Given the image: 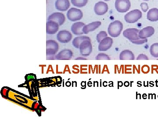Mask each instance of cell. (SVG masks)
I'll return each mask as SVG.
<instances>
[{"mask_svg": "<svg viewBox=\"0 0 158 119\" xmlns=\"http://www.w3.org/2000/svg\"><path fill=\"white\" fill-rule=\"evenodd\" d=\"M151 55L155 58L158 57V43L153 44L150 48Z\"/></svg>", "mask_w": 158, "mask_h": 119, "instance_id": "44dd1931", "label": "cell"}, {"mask_svg": "<svg viewBox=\"0 0 158 119\" xmlns=\"http://www.w3.org/2000/svg\"><path fill=\"white\" fill-rule=\"evenodd\" d=\"M123 29V24L119 20L110 23L108 27V32L111 37H116L119 36Z\"/></svg>", "mask_w": 158, "mask_h": 119, "instance_id": "7a4b0ae2", "label": "cell"}, {"mask_svg": "<svg viewBox=\"0 0 158 119\" xmlns=\"http://www.w3.org/2000/svg\"><path fill=\"white\" fill-rule=\"evenodd\" d=\"M80 53L83 57H88L92 51L91 40H85L81 43L80 46Z\"/></svg>", "mask_w": 158, "mask_h": 119, "instance_id": "8992f818", "label": "cell"}, {"mask_svg": "<svg viewBox=\"0 0 158 119\" xmlns=\"http://www.w3.org/2000/svg\"><path fill=\"white\" fill-rule=\"evenodd\" d=\"M85 25L84 23L77 22L74 23L71 26V31L75 35H81L84 34L83 29Z\"/></svg>", "mask_w": 158, "mask_h": 119, "instance_id": "2e32d148", "label": "cell"}, {"mask_svg": "<svg viewBox=\"0 0 158 119\" xmlns=\"http://www.w3.org/2000/svg\"><path fill=\"white\" fill-rule=\"evenodd\" d=\"M131 6L130 0H116L115 2V8L116 10L121 13H124L128 11Z\"/></svg>", "mask_w": 158, "mask_h": 119, "instance_id": "52a82bcc", "label": "cell"}, {"mask_svg": "<svg viewBox=\"0 0 158 119\" xmlns=\"http://www.w3.org/2000/svg\"><path fill=\"white\" fill-rule=\"evenodd\" d=\"M102 23L100 21L93 22L86 25L83 28V31L85 34H88L89 32H92L96 30L101 25Z\"/></svg>", "mask_w": 158, "mask_h": 119, "instance_id": "e0dca14e", "label": "cell"}, {"mask_svg": "<svg viewBox=\"0 0 158 119\" xmlns=\"http://www.w3.org/2000/svg\"><path fill=\"white\" fill-rule=\"evenodd\" d=\"M83 14L80 9L75 8H72L68 11L67 17L71 21L74 22L80 20L82 18Z\"/></svg>", "mask_w": 158, "mask_h": 119, "instance_id": "5b68a950", "label": "cell"}, {"mask_svg": "<svg viewBox=\"0 0 158 119\" xmlns=\"http://www.w3.org/2000/svg\"><path fill=\"white\" fill-rule=\"evenodd\" d=\"M59 46L58 43L52 40L46 42V55L47 56H54L59 51Z\"/></svg>", "mask_w": 158, "mask_h": 119, "instance_id": "277c9868", "label": "cell"}, {"mask_svg": "<svg viewBox=\"0 0 158 119\" xmlns=\"http://www.w3.org/2000/svg\"><path fill=\"white\" fill-rule=\"evenodd\" d=\"M143 1H149V0H143Z\"/></svg>", "mask_w": 158, "mask_h": 119, "instance_id": "1f68e13d", "label": "cell"}, {"mask_svg": "<svg viewBox=\"0 0 158 119\" xmlns=\"http://www.w3.org/2000/svg\"><path fill=\"white\" fill-rule=\"evenodd\" d=\"M137 60H148V58L145 54H140L137 57Z\"/></svg>", "mask_w": 158, "mask_h": 119, "instance_id": "d4e9b609", "label": "cell"}, {"mask_svg": "<svg viewBox=\"0 0 158 119\" xmlns=\"http://www.w3.org/2000/svg\"><path fill=\"white\" fill-rule=\"evenodd\" d=\"M39 105V103H37V102H34V104H33V107L34 110H35V109H37V108H38Z\"/></svg>", "mask_w": 158, "mask_h": 119, "instance_id": "f1b7e54d", "label": "cell"}, {"mask_svg": "<svg viewBox=\"0 0 158 119\" xmlns=\"http://www.w3.org/2000/svg\"><path fill=\"white\" fill-rule=\"evenodd\" d=\"M142 71L144 73H148L149 72V68L148 66L144 65L142 67Z\"/></svg>", "mask_w": 158, "mask_h": 119, "instance_id": "4316f807", "label": "cell"}, {"mask_svg": "<svg viewBox=\"0 0 158 119\" xmlns=\"http://www.w3.org/2000/svg\"></svg>", "mask_w": 158, "mask_h": 119, "instance_id": "836d02e7", "label": "cell"}, {"mask_svg": "<svg viewBox=\"0 0 158 119\" xmlns=\"http://www.w3.org/2000/svg\"><path fill=\"white\" fill-rule=\"evenodd\" d=\"M2 93L3 96H6L8 95V90L6 89H3L2 90Z\"/></svg>", "mask_w": 158, "mask_h": 119, "instance_id": "83f0119b", "label": "cell"}, {"mask_svg": "<svg viewBox=\"0 0 158 119\" xmlns=\"http://www.w3.org/2000/svg\"><path fill=\"white\" fill-rule=\"evenodd\" d=\"M147 19L151 22H156L158 20V9L153 8L150 9L147 13Z\"/></svg>", "mask_w": 158, "mask_h": 119, "instance_id": "d6986e66", "label": "cell"}, {"mask_svg": "<svg viewBox=\"0 0 158 119\" xmlns=\"http://www.w3.org/2000/svg\"></svg>", "mask_w": 158, "mask_h": 119, "instance_id": "d6a6232c", "label": "cell"}, {"mask_svg": "<svg viewBox=\"0 0 158 119\" xmlns=\"http://www.w3.org/2000/svg\"><path fill=\"white\" fill-rule=\"evenodd\" d=\"M142 12L139 9H135L130 11L124 16L126 21L130 24L137 22L142 17Z\"/></svg>", "mask_w": 158, "mask_h": 119, "instance_id": "3957f363", "label": "cell"}, {"mask_svg": "<svg viewBox=\"0 0 158 119\" xmlns=\"http://www.w3.org/2000/svg\"><path fill=\"white\" fill-rule=\"evenodd\" d=\"M65 16L64 15L60 12H55L49 15L48 21H53L59 24V26H61L65 21Z\"/></svg>", "mask_w": 158, "mask_h": 119, "instance_id": "8fae6325", "label": "cell"}, {"mask_svg": "<svg viewBox=\"0 0 158 119\" xmlns=\"http://www.w3.org/2000/svg\"><path fill=\"white\" fill-rule=\"evenodd\" d=\"M108 10V5L104 2H99L94 6V11L97 15H104L107 12Z\"/></svg>", "mask_w": 158, "mask_h": 119, "instance_id": "30bf717a", "label": "cell"}, {"mask_svg": "<svg viewBox=\"0 0 158 119\" xmlns=\"http://www.w3.org/2000/svg\"><path fill=\"white\" fill-rule=\"evenodd\" d=\"M104 1H110V0H104Z\"/></svg>", "mask_w": 158, "mask_h": 119, "instance_id": "4dcf8cb0", "label": "cell"}, {"mask_svg": "<svg viewBox=\"0 0 158 119\" xmlns=\"http://www.w3.org/2000/svg\"><path fill=\"white\" fill-rule=\"evenodd\" d=\"M91 40L90 37H87V36H78V37H76L75 38H74L73 41V45L76 48L79 49L80 48V45L81 43L83 42L84 41L87 40Z\"/></svg>", "mask_w": 158, "mask_h": 119, "instance_id": "ffe728a7", "label": "cell"}, {"mask_svg": "<svg viewBox=\"0 0 158 119\" xmlns=\"http://www.w3.org/2000/svg\"><path fill=\"white\" fill-rule=\"evenodd\" d=\"M141 7L142 11L144 12H146L148 9V5L147 3H142L141 4Z\"/></svg>", "mask_w": 158, "mask_h": 119, "instance_id": "484cf974", "label": "cell"}, {"mask_svg": "<svg viewBox=\"0 0 158 119\" xmlns=\"http://www.w3.org/2000/svg\"><path fill=\"white\" fill-rule=\"evenodd\" d=\"M70 5L69 0H57L55 4L56 9L61 11H67Z\"/></svg>", "mask_w": 158, "mask_h": 119, "instance_id": "9a60e30c", "label": "cell"}, {"mask_svg": "<svg viewBox=\"0 0 158 119\" xmlns=\"http://www.w3.org/2000/svg\"><path fill=\"white\" fill-rule=\"evenodd\" d=\"M140 30L136 29H126L123 32V35L124 37L130 40L132 43L137 45H141L147 42L148 39H141L139 37Z\"/></svg>", "mask_w": 158, "mask_h": 119, "instance_id": "6da1fadb", "label": "cell"}, {"mask_svg": "<svg viewBox=\"0 0 158 119\" xmlns=\"http://www.w3.org/2000/svg\"><path fill=\"white\" fill-rule=\"evenodd\" d=\"M96 60H110V57L107 54L100 53L98 54L96 57Z\"/></svg>", "mask_w": 158, "mask_h": 119, "instance_id": "cb8c5ba5", "label": "cell"}, {"mask_svg": "<svg viewBox=\"0 0 158 119\" xmlns=\"http://www.w3.org/2000/svg\"><path fill=\"white\" fill-rule=\"evenodd\" d=\"M71 2L74 6L81 8L87 5L88 0H71Z\"/></svg>", "mask_w": 158, "mask_h": 119, "instance_id": "7402d4cb", "label": "cell"}, {"mask_svg": "<svg viewBox=\"0 0 158 119\" xmlns=\"http://www.w3.org/2000/svg\"><path fill=\"white\" fill-rule=\"evenodd\" d=\"M154 33L155 29L152 26H148L140 31L138 35L141 39H145L152 36Z\"/></svg>", "mask_w": 158, "mask_h": 119, "instance_id": "4fadbf2b", "label": "cell"}, {"mask_svg": "<svg viewBox=\"0 0 158 119\" xmlns=\"http://www.w3.org/2000/svg\"><path fill=\"white\" fill-rule=\"evenodd\" d=\"M57 40L61 43H65L69 42L72 38V34L69 31L62 30L59 31L57 35Z\"/></svg>", "mask_w": 158, "mask_h": 119, "instance_id": "ba28073f", "label": "cell"}, {"mask_svg": "<svg viewBox=\"0 0 158 119\" xmlns=\"http://www.w3.org/2000/svg\"><path fill=\"white\" fill-rule=\"evenodd\" d=\"M113 39L111 37H107L102 40L98 45V51H108L113 45Z\"/></svg>", "mask_w": 158, "mask_h": 119, "instance_id": "9c48e42d", "label": "cell"}, {"mask_svg": "<svg viewBox=\"0 0 158 119\" xmlns=\"http://www.w3.org/2000/svg\"><path fill=\"white\" fill-rule=\"evenodd\" d=\"M76 60H86L87 59L83 58V57H78V58H76Z\"/></svg>", "mask_w": 158, "mask_h": 119, "instance_id": "f546056e", "label": "cell"}, {"mask_svg": "<svg viewBox=\"0 0 158 119\" xmlns=\"http://www.w3.org/2000/svg\"><path fill=\"white\" fill-rule=\"evenodd\" d=\"M119 59L120 60H135V55L129 50H124L120 53Z\"/></svg>", "mask_w": 158, "mask_h": 119, "instance_id": "ac0fdd59", "label": "cell"}, {"mask_svg": "<svg viewBox=\"0 0 158 119\" xmlns=\"http://www.w3.org/2000/svg\"><path fill=\"white\" fill-rule=\"evenodd\" d=\"M73 53L68 49H65L60 51L56 56V59L57 60H69L72 58Z\"/></svg>", "mask_w": 158, "mask_h": 119, "instance_id": "7c38bea8", "label": "cell"}, {"mask_svg": "<svg viewBox=\"0 0 158 119\" xmlns=\"http://www.w3.org/2000/svg\"><path fill=\"white\" fill-rule=\"evenodd\" d=\"M59 29L58 23L53 21H48L46 24V32L48 34H56Z\"/></svg>", "mask_w": 158, "mask_h": 119, "instance_id": "5bb4252c", "label": "cell"}, {"mask_svg": "<svg viewBox=\"0 0 158 119\" xmlns=\"http://www.w3.org/2000/svg\"><path fill=\"white\" fill-rule=\"evenodd\" d=\"M107 37H108V34L106 31H100L97 35V40L98 42L99 43L102 40Z\"/></svg>", "mask_w": 158, "mask_h": 119, "instance_id": "603a6c76", "label": "cell"}]
</instances>
